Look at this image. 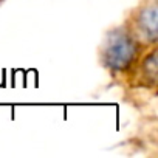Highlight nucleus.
I'll return each instance as SVG.
<instances>
[{"label":"nucleus","mask_w":158,"mask_h":158,"mask_svg":"<svg viewBox=\"0 0 158 158\" xmlns=\"http://www.w3.org/2000/svg\"><path fill=\"white\" fill-rule=\"evenodd\" d=\"M144 45L133 36L126 23L112 28L99 47V60L112 74L129 73L143 54Z\"/></svg>","instance_id":"nucleus-1"},{"label":"nucleus","mask_w":158,"mask_h":158,"mask_svg":"<svg viewBox=\"0 0 158 158\" xmlns=\"http://www.w3.org/2000/svg\"><path fill=\"white\" fill-rule=\"evenodd\" d=\"M158 5L156 0H143L139 6L132 11V20L126 22L133 36L146 47L156 44L158 36Z\"/></svg>","instance_id":"nucleus-2"},{"label":"nucleus","mask_w":158,"mask_h":158,"mask_svg":"<svg viewBox=\"0 0 158 158\" xmlns=\"http://www.w3.org/2000/svg\"><path fill=\"white\" fill-rule=\"evenodd\" d=\"M132 79L136 82L135 85H139L143 89H155L156 85V48L155 45L150 47V51L146 54H141V57L136 60V64L130 68Z\"/></svg>","instance_id":"nucleus-3"},{"label":"nucleus","mask_w":158,"mask_h":158,"mask_svg":"<svg viewBox=\"0 0 158 158\" xmlns=\"http://www.w3.org/2000/svg\"><path fill=\"white\" fill-rule=\"evenodd\" d=\"M0 2H2V0H0Z\"/></svg>","instance_id":"nucleus-4"}]
</instances>
